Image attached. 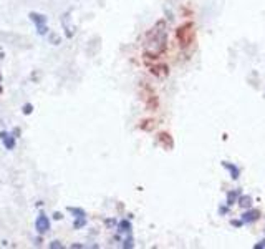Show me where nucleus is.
Listing matches in <instances>:
<instances>
[{
	"label": "nucleus",
	"mask_w": 265,
	"mask_h": 249,
	"mask_svg": "<svg viewBox=\"0 0 265 249\" xmlns=\"http://www.w3.org/2000/svg\"><path fill=\"white\" fill-rule=\"evenodd\" d=\"M168 46V24L166 20H158L144 37V55L146 58H159Z\"/></svg>",
	"instance_id": "f257e3e1"
},
{
	"label": "nucleus",
	"mask_w": 265,
	"mask_h": 249,
	"mask_svg": "<svg viewBox=\"0 0 265 249\" xmlns=\"http://www.w3.org/2000/svg\"><path fill=\"white\" fill-rule=\"evenodd\" d=\"M30 20L35 24V28H37V34L38 35H46L48 34V25H46V17L43 14H37V12H30L28 14Z\"/></svg>",
	"instance_id": "f03ea898"
},
{
	"label": "nucleus",
	"mask_w": 265,
	"mask_h": 249,
	"mask_svg": "<svg viewBox=\"0 0 265 249\" xmlns=\"http://www.w3.org/2000/svg\"><path fill=\"white\" fill-rule=\"evenodd\" d=\"M192 24H184L176 30V37H178V42L181 44V46H186L189 44V34H191Z\"/></svg>",
	"instance_id": "7ed1b4c3"
},
{
	"label": "nucleus",
	"mask_w": 265,
	"mask_h": 249,
	"mask_svg": "<svg viewBox=\"0 0 265 249\" xmlns=\"http://www.w3.org/2000/svg\"><path fill=\"white\" fill-rule=\"evenodd\" d=\"M35 228H37V232L38 234H45V232L50 231V220L48 216L45 214V212H40L37 221H35Z\"/></svg>",
	"instance_id": "20e7f679"
},
{
	"label": "nucleus",
	"mask_w": 265,
	"mask_h": 249,
	"mask_svg": "<svg viewBox=\"0 0 265 249\" xmlns=\"http://www.w3.org/2000/svg\"><path fill=\"white\" fill-rule=\"evenodd\" d=\"M259 218H261V211L254 210V208H249V210H246L242 212L241 220H242L244 224H252V222H256Z\"/></svg>",
	"instance_id": "39448f33"
},
{
	"label": "nucleus",
	"mask_w": 265,
	"mask_h": 249,
	"mask_svg": "<svg viewBox=\"0 0 265 249\" xmlns=\"http://www.w3.org/2000/svg\"><path fill=\"white\" fill-rule=\"evenodd\" d=\"M116 231H118V234H121V236L133 234V224H131V221H129V220H121V221L118 222Z\"/></svg>",
	"instance_id": "423d86ee"
},
{
	"label": "nucleus",
	"mask_w": 265,
	"mask_h": 249,
	"mask_svg": "<svg viewBox=\"0 0 265 249\" xmlns=\"http://www.w3.org/2000/svg\"><path fill=\"white\" fill-rule=\"evenodd\" d=\"M0 142L5 146V150H8V152H12L15 148V138L13 134H10L7 132H0Z\"/></svg>",
	"instance_id": "0eeeda50"
},
{
	"label": "nucleus",
	"mask_w": 265,
	"mask_h": 249,
	"mask_svg": "<svg viewBox=\"0 0 265 249\" xmlns=\"http://www.w3.org/2000/svg\"><path fill=\"white\" fill-rule=\"evenodd\" d=\"M222 166L229 171V176L234 180V181H237L239 178H241V173H242V170L239 168L237 164H234V163H229V162H222Z\"/></svg>",
	"instance_id": "6e6552de"
},
{
	"label": "nucleus",
	"mask_w": 265,
	"mask_h": 249,
	"mask_svg": "<svg viewBox=\"0 0 265 249\" xmlns=\"http://www.w3.org/2000/svg\"><path fill=\"white\" fill-rule=\"evenodd\" d=\"M149 72H151L154 76H158V78H166L169 74V68H168V65H156V66H151Z\"/></svg>",
	"instance_id": "1a4fd4ad"
},
{
	"label": "nucleus",
	"mask_w": 265,
	"mask_h": 249,
	"mask_svg": "<svg viewBox=\"0 0 265 249\" xmlns=\"http://www.w3.org/2000/svg\"><path fill=\"white\" fill-rule=\"evenodd\" d=\"M241 194H242V190H232V191H229L226 204H227V206L237 204V200H239V196H241Z\"/></svg>",
	"instance_id": "9d476101"
},
{
	"label": "nucleus",
	"mask_w": 265,
	"mask_h": 249,
	"mask_svg": "<svg viewBox=\"0 0 265 249\" xmlns=\"http://www.w3.org/2000/svg\"><path fill=\"white\" fill-rule=\"evenodd\" d=\"M252 203H254V200H252V196H249V194H241L237 200V204L241 206L242 210H249V208H252Z\"/></svg>",
	"instance_id": "9b49d317"
},
{
	"label": "nucleus",
	"mask_w": 265,
	"mask_h": 249,
	"mask_svg": "<svg viewBox=\"0 0 265 249\" xmlns=\"http://www.w3.org/2000/svg\"><path fill=\"white\" fill-rule=\"evenodd\" d=\"M121 236V234H119ZM121 248H124V249H131V248H134V238H133V234H128V236H121Z\"/></svg>",
	"instance_id": "f8f14e48"
},
{
	"label": "nucleus",
	"mask_w": 265,
	"mask_h": 249,
	"mask_svg": "<svg viewBox=\"0 0 265 249\" xmlns=\"http://www.w3.org/2000/svg\"><path fill=\"white\" fill-rule=\"evenodd\" d=\"M68 212L73 216V220H78V218H86V212L81 210V208H68Z\"/></svg>",
	"instance_id": "ddd939ff"
},
{
	"label": "nucleus",
	"mask_w": 265,
	"mask_h": 249,
	"mask_svg": "<svg viewBox=\"0 0 265 249\" xmlns=\"http://www.w3.org/2000/svg\"><path fill=\"white\" fill-rule=\"evenodd\" d=\"M86 218H78V220H73V228L75 230H81V228L86 226Z\"/></svg>",
	"instance_id": "4468645a"
},
{
	"label": "nucleus",
	"mask_w": 265,
	"mask_h": 249,
	"mask_svg": "<svg viewBox=\"0 0 265 249\" xmlns=\"http://www.w3.org/2000/svg\"><path fill=\"white\" fill-rule=\"evenodd\" d=\"M159 140H161V143L163 142H168V148H173V140H171V136L168 133H163V134H159Z\"/></svg>",
	"instance_id": "2eb2a0df"
},
{
	"label": "nucleus",
	"mask_w": 265,
	"mask_h": 249,
	"mask_svg": "<svg viewBox=\"0 0 265 249\" xmlns=\"http://www.w3.org/2000/svg\"><path fill=\"white\" fill-rule=\"evenodd\" d=\"M229 211H231V206H227V204H226V206H221V208H219V214H221V216H226Z\"/></svg>",
	"instance_id": "dca6fc26"
},
{
	"label": "nucleus",
	"mask_w": 265,
	"mask_h": 249,
	"mask_svg": "<svg viewBox=\"0 0 265 249\" xmlns=\"http://www.w3.org/2000/svg\"><path fill=\"white\" fill-rule=\"evenodd\" d=\"M231 224H232L234 228H242V226H244V222H242V220H232V221H231Z\"/></svg>",
	"instance_id": "f3484780"
},
{
	"label": "nucleus",
	"mask_w": 265,
	"mask_h": 249,
	"mask_svg": "<svg viewBox=\"0 0 265 249\" xmlns=\"http://www.w3.org/2000/svg\"><path fill=\"white\" fill-rule=\"evenodd\" d=\"M252 248H254V249H265V240H262V241L256 242V244H254Z\"/></svg>",
	"instance_id": "a211bd4d"
},
{
	"label": "nucleus",
	"mask_w": 265,
	"mask_h": 249,
	"mask_svg": "<svg viewBox=\"0 0 265 249\" xmlns=\"http://www.w3.org/2000/svg\"><path fill=\"white\" fill-rule=\"evenodd\" d=\"M105 224H106L108 228H110V226H118V222L114 221V220H106V221H105Z\"/></svg>",
	"instance_id": "6ab92c4d"
},
{
	"label": "nucleus",
	"mask_w": 265,
	"mask_h": 249,
	"mask_svg": "<svg viewBox=\"0 0 265 249\" xmlns=\"http://www.w3.org/2000/svg\"><path fill=\"white\" fill-rule=\"evenodd\" d=\"M23 113H32V105H25L23 106Z\"/></svg>",
	"instance_id": "aec40b11"
},
{
	"label": "nucleus",
	"mask_w": 265,
	"mask_h": 249,
	"mask_svg": "<svg viewBox=\"0 0 265 249\" xmlns=\"http://www.w3.org/2000/svg\"><path fill=\"white\" fill-rule=\"evenodd\" d=\"M50 248H63V246L60 244V241H53V242L50 244Z\"/></svg>",
	"instance_id": "412c9836"
},
{
	"label": "nucleus",
	"mask_w": 265,
	"mask_h": 249,
	"mask_svg": "<svg viewBox=\"0 0 265 249\" xmlns=\"http://www.w3.org/2000/svg\"><path fill=\"white\" fill-rule=\"evenodd\" d=\"M53 218H55V220H61V214H60V212H55Z\"/></svg>",
	"instance_id": "4be33fe9"
}]
</instances>
